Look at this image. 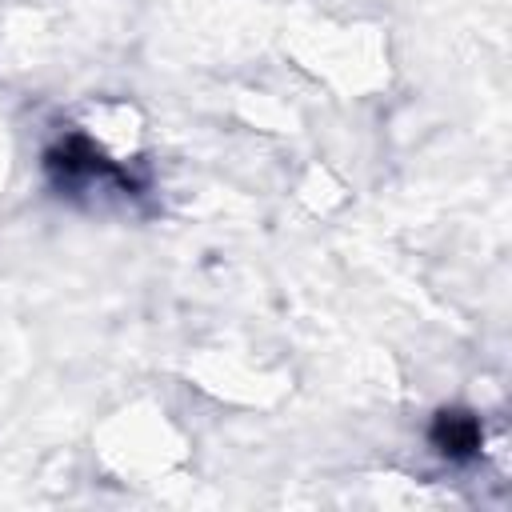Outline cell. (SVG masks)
Returning <instances> with one entry per match:
<instances>
[{"label": "cell", "mask_w": 512, "mask_h": 512, "mask_svg": "<svg viewBox=\"0 0 512 512\" xmlns=\"http://www.w3.org/2000/svg\"><path fill=\"white\" fill-rule=\"evenodd\" d=\"M432 444L444 456H452V460L472 456L480 448V424H476V416H468V412H440L436 416V428H432Z\"/></svg>", "instance_id": "1"}]
</instances>
